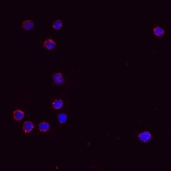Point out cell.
I'll list each match as a JSON object with an SVG mask.
<instances>
[{
	"instance_id": "cell-1",
	"label": "cell",
	"mask_w": 171,
	"mask_h": 171,
	"mask_svg": "<svg viewBox=\"0 0 171 171\" xmlns=\"http://www.w3.org/2000/svg\"><path fill=\"white\" fill-rule=\"evenodd\" d=\"M138 137L140 141L143 143H149L152 139V135L149 131H143L139 133Z\"/></svg>"
},
{
	"instance_id": "cell-2",
	"label": "cell",
	"mask_w": 171,
	"mask_h": 171,
	"mask_svg": "<svg viewBox=\"0 0 171 171\" xmlns=\"http://www.w3.org/2000/svg\"><path fill=\"white\" fill-rule=\"evenodd\" d=\"M56 45V42L53 40L52 38H48L45 39L43 43H42V46L45 49L47 50H52L53 49Z\"/></svg>"
},
{
	"instance_id": "cell-3",
	"label": "cell",
	"mask_w": 171,
	"mask_h": 171,
	"mask_svg": "<svg viewBox=\"0 0 171 171\" xmlns=\"http://www.w3.org/2000/svg\"><path fill=\"white\" fill-rule=\"evenodd\" d=\"M34 125L32 121H26L22 125V130L25 134L30 133L34 130Z\"/></svg>"
},
{
	"instance_id": "cell-4",
	"label": "cell",
	"mask_w": 171,
	"mask_h": 171,
	"mask_svg": "<svg viewBox=\"0 0 171 171\" xmlns=\"http://www.w3.org/2000/svg\"><path fill=\"white\" fill-rule=\"evenodd\" d=\"M52 80L54 84L60 85L64 82V79L60 72H55L52 74Z\"/></svg>"
},
{
	"instance_id": "cell-5",
	"label": "cell",
	"mask_w": 171,
	"mask_h": 171,
	"mask_svg": "<svg viewBox=\"0 0 171 171\" xmlns=\"http://www.w3.org/2000/svg\"><path fill=\"white\" fill-rule=\"evenodd\" d=\"M25 112L19 109H16L13 113V119L16 121L22 120L25 116Z\"/></svg>"
},
{
	"instance_id": "cell-6",
	"label": "cell",
	"mask_w": 171,
	"mask_h": 171,
	"mask_svg": "<svg viewBox=\"0 0 171 171\" xmlns=\"http://www.w3.org/2000/svg\"><path fill=\"white\" fill-rule=\"evenodd\" d=\"M21 28L25 30H29L34 26V22L32 20H25L21 23Z\"/></svg>"
},
{
	"instance_id": "cell-7",
	"label": "cell",
	"mask_w": 171,
	"mask_h": 171,
	"mask_svg": "<svg viewBox=\"0 0 171 171\" xmlns=\"http://www.w3.org/2000/svg\"><path fill=\"white\" fill-rule=\"evenodd\" d=\"M64 106V101L60 99L54 100L52 102V107L55 110H60Z\"/></svg>"
},
{
	"instance_id": "cell-8",
	"label": "cell",
	"mask_w": 171,
	"mask_h": 171,
	"mask_svg": "<svg viewBox=\"0 0 171 171\" xmlns=\"http://www.w3.org/2000/svg\"><path fill=\"white\" fill-rule=\"evenodd\" d=\"M165 33L164 29L159 26H157L154 28L153 29V33L155 36H156L158 37H162L164 36Z\"/></svg>"
},
{
	"instance_id": "cell-9",
	"label": "cell",
	"mask_w": 171,
	"mask_h": 171,
	"mask_svg": "<svg viewBox=\"0 0 171 171\" xmlns=\"http://www.w3.org/2000/svg\"><path fill=\"white\" fill-rule=\"evenodd\" d=\"M38 128L41 132H44V133H45V132L49 131L50 128V125L48 123L45 121H42L39 124Z\"/></svg>"
},
{
	"instance_id": "cell-10",
	"label": "cell",
	"mask_w": 171,
	"mask_h": 171,
	"mask_svg": "<svg viewBox=\"0 0 171 171\" xmlns=\"http://www.w3.org/2000/svg\"><path fill=\"white\" fill-rule=\"evenodd\" d=\"M63 22L59 19H56L52 22V28L55 30H59L62 28Z\"/></svg>"
},
{
	"instance_id": "cell-11",
	"label": "cell",
	"mask_w": 171,
	"mask_h": 171,
	"mask_svg": "<svg viewBox=\"0 0 171 171\" xmlns=\"http://www.w3.org/2000/svg\"><path fill=\"white\" fill-rule=\"evenodd\" d=\"M67 117L65 113H60L57 116V121L59 123H64L67 121Z\"/></svg>"
}]
</instances>
